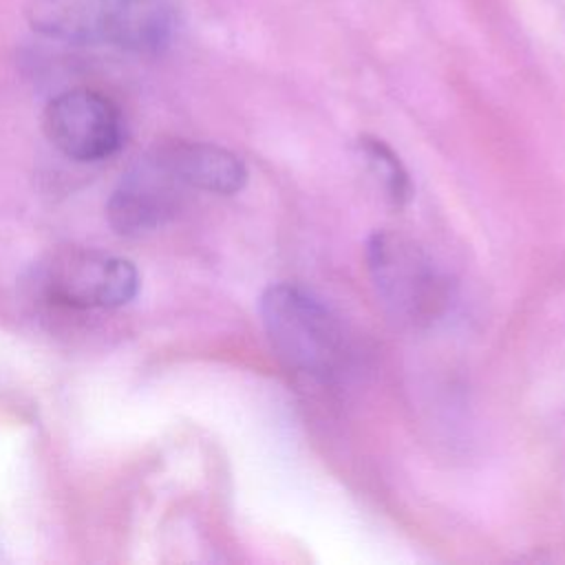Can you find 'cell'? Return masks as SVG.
Returning a JSON list of instances; mask_svg holds the SVG:
<instances>
[{"label": "cell", "instance_id": "cell-6", "mask_svg": "<svg viewBox=\"0 0 565 565\" xmlns=\"http://www.w3.org/2000/svg\"><path fill=\"white\" fill-rule=\"evenodd\" d=\"M183 190L159 152L152 150L121 174L108 199V221L126 236L152 232L179 210Z\"/></svg>", "mask_w": 565, "mask_h": 565}, {"label": "cell", "instance_id": "cell-4", "mask_svg": "<svg viewBox=\"0 0 565 565\" xmlns=\"http://www.w3.org/2000/svg\"><path fill=\"white\" fill-rule=\"evenodd\" d=\"M35 280L49 302L68 309H117L130 302L139 287L130 260L86 247L49 254Z\"/></svg>", "mask_w": 565, "mask_h": 565}, {"label": "cell", "instance_id": "cell-2", "mask_svg": "<svg viewBox=\"0 0 565 565\" xmlns=\"http://www.w3.org/2000/svg\"><path fill=\"white\" fill-rule=\"evenodd\" d=\"M260 320L274 353L289 371L329 382L344 369V329L309 291L296 285H271L260 298Z\"/></svg>", "mask_w": 565, "mask_h": 565}, {"label": "cell", "instance_id": "cell-3", "mask_svg": "<svg viewBox=\"0 0 565 565\" xmlns=\"http://www.w3.org/2000/svg\"><path fill=\"white\" fill-rule=\"evenodd\" d=\"M366 260L380 300L402 322L433 324L450 307L448 276L413 241L375 234L366 245Z\"/></svg>", "mask_w": 565, "mask_h": 565}, {"label": "cell", "instance_id": "cell-8", "mask_svg": "<svg viewBox=\"0 0 565 565\" xmlns=\"http://www.w3.org/2000/svg\"><path fill=\"white\" fill-rule=\"evenodd\" d=\"M360 148L366 154V159H369L371 168L375 170V174L382 177L384 188H386L391 201L397 203V205L408 201V196H411L408 172L404 170V166L395 157V152L382 139H373V137L360 139Z\"/></svg>", "mask_w": 565, "mask_h": 565}, {"label": "cell", "instance_id": "cell-5", "mask_svg": "<svg viewBox=\"0 0 565 565\" xmlns=\"http://www.w3.org/2000/svg\"><path fill=\"white\" fill-rule=\"evenodd\" d=\"M44 132L68 159L102 161L113 157L126 137L119 106L93 88H71L44 108Z\"/></svg>", "mask_w": 565, "mask_h": 565}, {"label": "cell", "instance_id": "cell-7", "mask_svg": "<svg viewBox=\"0 0 565 565\" xmlns=\"http://www.w3.org/2000/svg\"><path fill=\"white\" fill-rule=\"evenodd\" d=\"M154 150L185 190L234 194L247 181L243 161L225 148L203 141H170Z\"/></svg>", "mask_w": 565, "mask_h": 565}, {"label": "cell", "instance_id": "cell-1", "mask_svg": "<svg viewBox=\"0 0 565 565\" xmlns=\"http://www.w3.org/2000/svg\"><path fill=\"white\" fill-rule=\"evenodd\" d=\"M29 26L55 42L159 53L174 35L170 0H24Z\"/></svg>", "mask_w": 565, "mask_h": 565}]
</instances>
